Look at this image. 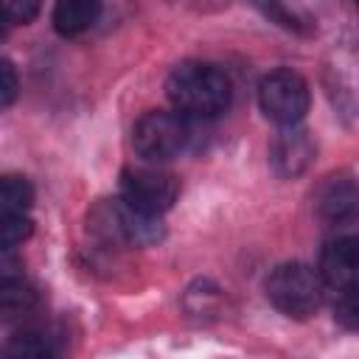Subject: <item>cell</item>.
Here are the masks:
<instances>
[{"instance_id": "obj_1", "label": "cell", "mask_w": 359, "mask_h": 359, "mask_svg": "<svg viewBox=\"0 0 359 359\" xmlns=\"http://www.w3.org/2000/svg\"><path fill=\"white\" fill-rule=\"evenodd\" d=\"M165 95L185 118H219L233 104V81L210 62H182L168 73Z\"/></svg>"}, {"instance_id": "obj_2", "label": "cell", "mask_w": 359, "mask_h": 359, "mask_svg": "<svg viewBox=\"0 0 359 359\" xmlns=\"http://www.w3.org/2000/svg\"><path fill=\"white\" fill-rule=\"evenodd\" d=\"M87 230L112 247H151L165 236L160 216L132 208L123 196L98 199L87 213Z\"/></svg>"}, {"instance_id": "obj_3", "label": "cell", "mask_w": 359, "mask_h": 359, "mask_svg": "<svg viewBox=\"0 0 359 359\" xmlns=\"http://www.w3.org/2000/svg\"><path fill=\"white\" fill-rule=\"evenodd\" d=\"M264 289H266L269 303L280 314H286L292 320H306L320 309L325 286L320 280V272H314L309 264L289 261L269 272Z\"/></svg>"}, {"instance_id": "obj_4", "label": "cell", "mask_w": 359, "mask_h": 359, "mask_svg": "<svg viewBox=\"0 0 359 359\" xmlns=\"http://www.w3.org/2000/svg\"><path fill=\"white\" fill-rule=\"evenodd\" d=\"M191 140V126L188 118L180 112H165V109H151L137 118L132 126V149L146 160V163H165L185 151Z\"/></svg>"}, {"instance_id": "obj_5", "label": "cell", "mask_w": 359, "mask_h": 359, "mask_svg": "<svg viewBox=\"0 0 359 359\" xmlns=\"http://www.w3.org/2000/svg\"><path fill=\"white\" fill-rule=\"evenodd\" d=\"M309 84L306 79L292 70V67H278L266 73L258 84V104L269 121L278 126H292L300 123L303 115L309 112Z\"/></svg>"}, {"instance_id": "obj_6", "label": "cell", "mask_w": 359, "mask_h": 359, "mask_svg": "<svg viewBox=\"0 0 359 359\" xmlns=\"http://www.w3.org/2000/svg\"><path fill=\"white\" fill-rule=\"evenodd\" d=\"M121 196L132 208L151 213V216H160L177 202L180 182L168 171H160L151 165H129L121 174Z\"/></svg>"}, {"instance_id": "obj_7", "label": "cell", "mask_w": 359, "mask_h": 359, "mask_svg": "<svg viewBox=\"0 0 359 359\" xmlns=\"http://www.w3.org/2000/svg\"><path fill=\"white\" fill-rule=\"evenodd\" d=\"M356 272H359V244L353 236H337L325 241L320 252V280L323 286L339 294H356Z\"/></svg>"}, {"instance_id": "obj_8", "label": "cell", "mask_w": 359, "mask_h": 359, "mask_svg": "<svg viewBox=\"0 0 359 359\" xmlns=\"http://www.w3.org/2000/svg\"><path fill=\"white\" fill-rule=\"evenodd\" d=\"M269 160H272V165H275V171L280 177L303 174L311 165V160H314V140H311V135L306 129H300L297 123L283 126L278 132V137L272 140Z\"/></svg>"}, {"instance_id": "obj_9", "label": "cell", "mask_w": 359, "mask_h": 359, "mask_svg": "<svg viewBox=\"0 0 359 359\" xmlns=\"http://www.w3.org/2000/svg\"><path fill=\"white\" fill-rule=\"evenodd\" d=\"M101 17V0H56L50 22L62 36H76L95 25Z\"/></svg>"}, {"instance_id": "obj_10", "label": "cell", "mask_w": 359, "mask_h": 359, "mask_svg": "<svg viewBox=\"0 0 359 359\" xmlns=\"http://www.w3.org/2000/svg\"><path fill=\"white\" fill-rule=\"evenodd\" d=\"M36 306H39V294L28 280H22L20 275L0 280V317L3 320H22Z\"/></svg>"}, {"instance_id": "obj_11", "label": "cell", "mask_w": 359, "mask_h": 359, "mask_svg": "<svg viewBox=\"0 0 359 359\" xmlns=\"http://www.w3.org/2000/svg\"><path fill=\"white\" fill-rule=\"evenodd\" d=\"M353 208H356V188H353V180L348 177H334L328 180L323 188H320V196H317V210L331 219V222H339V219H348L353 216Z\"/></svg>"}, {"instance_id": "obj_12", "label": "cell", "mask_w": 359, "mask_h": 359, "mask_svg": "<svg viewBox=\"0 0 359 359\" xmlns=\"http://www.w3.org/2000/svg\"><path fill=\"white\" fill-rule=\"evenodd\" d=\"M34 202V185L25 177H0V213H25Z\"/></svg>"}, {"instance_id": "obj_13", "label": "cell", "mask_w": 359, "mask_h": 359, "mask_svg": "<svg viewBox=\"0 0 359 359\" xmlns=\"http://www.w3.org/2000/svg\"><path fill=\"white\" fill-rule=\"evenodd\" d=\"M6 353L8 356L45 359V356H53L56 353V345H53V337H48L45 331L28 328V331H20V334L11 337V342L6 345Z\"/></svg>"}, {"instance_id": "obj_14", "label": "cell", "mask_w": 359, "mask_h": 359, "mask_svg": "<svg viewBox=\"0 0 359 359\" xmlns=\"http://www.w3.org/2000/svg\"><path fill=\"white\" fill-rule=\"evenodd\" d=\"M34 224L25 213H0V250H11L31 236Z\"/></svg>"}, {"instance_id": "obj_15", "label": "cell", "mask_w": 359, "mask_h": 359, "mask_svg": "<svg viewBox=\"0 0 359 359\" xmlns=\"http://www.w3.org/2000/svg\"><path fill=\"white\" fill-rule=\"evenodd\" d=\"M20 93V79H17V67L0 56V109L11 107L17 101Z\"/></svg>"}, {"instance_id": "obj_16", "label": "cell", "mask_w": 359, "mask_h": 359, "mask_svg": "<svg viewBox=\"0 0 359 359\" xmlns=\"http://www.w3.org/2000/svg\"><path fill=\"white\" fill-rule=\"evenodd\" d=\"M0 6H3V11H6L8 22L25 25V22H31V20L39 14L42 0H0Z\"/></svg>"}, {"instance_id": "obj_17", "label": "cell", "mask_w": 359, "mask_h": 359, "mask_svg": "<svg viewBox=\"0 0 359 359\" xmlns=\"http://www.w3.org/2000/svg\"><path fill=\"white\" fill-rule=\"evenodd\" d=\"M17 266H20V264H17L14 258H8V255H6V250H0V280H3V278L17 275Z\"/></svg>"}, {"instance_id": "obj_18", "label": "cell", "mask_w": 359, "mask_h": 359, "mask_svg": "<svg viewBox=\"0 0 359 359\" xmlns=\"http://www.w3.org/2000/svg\"><path fill=\"white\" fill-rule=\"evenodd\" d=\"M6 31H8V17H6V11H3V6H0V39L6 36Z\"/></svg>"}]
</instances>
